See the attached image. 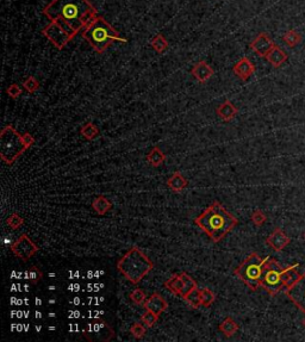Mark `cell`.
<instances>
[{"label": "cell", "mask_w": 305, "mask_h": 342, "mask_svg": "<svg viewBox=\"0 0 305 342\" xmlns=\"http://www.w3.org/2000/svg\"><path fill=\"white\" fill-rule=\"evenodd\" d=\"M42 13L56 22L74 38L98 17V11L89 0H52Z\"/></svg>", "instance_id": "obj_1"}, {"label": "cell", "mask_w": 305, "mask_h": 342, "mask_svg": "<svg viewBox=\"0 0 305 342\" xmlns=\"http://www.w3.org/2000/svg\"><path fill=\"white\" fill-rule=\"evenodd\" d=\"M194 223L217 244L239 224V220L229 214L221 203L214 202L206 208L204 213L194 219Z\"/></svg>", "instance_id": "obj_2"}, {"label": "cell", "mask_w": 305, "mask_h": 342, "mask_svg": "<svg viewBox=\"0 0 305 342\" xmlns=\"http://www.w3.org/2000/svg\"><path fill=\"white\" fill-rule=\"evenodd\" d=\"M85 41L90 43L97 53H104L116 42L126 43L128 39L120 36V32L101 16H98L89 27L81 32Z\"/></svg>", "instance_id": "obj_3"}, {"label": "cell", "mask_w": 305, "mask_h": 342, "mask_svg": "<svg viewBox=\"0 0 305 342\" xmlns=\"http://www.w3.org/2000/svg\"><path fill=\"white\" fill-rule=\"evenodd\" d=\"M152 268V261L136 246L130 248L125 255L117 262V270L134 285H137Z\"/></svg>", "instance_id": "obj_4"}, {"label": "cell", "mask_w": 305, "mask_h": 342, "mask_svg": "<svg viewBox=\"0 0 305 342\" xmlns=\"http://www.w3.org/2000/svg\"><path fill=\"white\" fill-rule=\"evenodd\" d=\"M268 256L261 258L259 254L252 253L235 268L234 274L247 285L252 291H258L261 287V276L264 272V265Z\"/></svg>", "instance_id": "obj_5"}, {"label": "cell", "mask_w": 305, "mask_h": 342, "mask_svg": "<svg viewBox=\"0 0 305 342\" xmlns=\"http://www.w3.org/2000/svg\"><path fill=\"white\" fill-rule=\"evenodd\" d=\"M27 151L22 134L12 125H6L0 134V157L6 165H13L17 159Z\"/></svg>", "instance_id": "obj_6"}, {"label": "cell", "mask_w": 305, "mask_h": 342, "mask_svg": "<svg viewBox=\"0 0 305 342\" xmlns=\"http://www.w3.org/2000/svg\"><path fill=\"white\" fill-rule=\"evenodd\" d=\"M285 272L286 267H282L275 259L268 256L261 276L262 289L272 297L278 295L285 287Z\"/></svg>", "instance_id": "obj_7"}, {"label": "cell", "mask_w": 305, "mask_h": 342, "mask_svg": "<svg viewBox=\"0 0 305 342\" xmlns=\"http://www.w3.org/2000/svg\"><path fill=\"white\" fill-rule=\"evenodd\" d=\"M42 33L44 35V37L49 39L53 43L54 47L58 48L59 50L64 49L67 47V44L72 41V37L60 24L56 23V22H50L49 24L42 30Z\"/></svg>", "instance_id": "obj_8"}, {"label": "cell", "mask_w": 305, "mask_h": 342, "mask_svg": "<svg viewBox=\"0 0 305 342\" xmlns=\"http://www.w3.org/2000/svg\"><path fill=\"white\" fill-rule=\"evenodd\" d=\"M39 250L35 242L27 234H22L18 239L11 245V251L23 261H28Z\"/></svg>", "instance_id": "obj_9"}, {"label": "cell", "mask_w": 305, "mask_h": 342, "mask_svg": "<svg viewBox=\"0 0 305 342\" xmlns=\"http://www.w3.org/2000/svg\"><path fill=\"white\" fill-rule=\"evenodd\" d=\"M285 293L290 301L305 315V271L301 273L297 280L285 290Z\"/></svg>", "instance_id": "obj_10"}, {"label": "cell", "mask_w": 305, "mask_h": 342, "mask_svg": "<svg viewBox=\"0 0 305 342\" xmlns=\"http://www.w3.org/2000/svg\"><path fill=\"white\" fill-rule=\"evenodd\" d=\"M274 47V42L272 41V38H271L266 32L259 33L249 44L250 49L255 54H258L259 56H261V58H266L267 54Z\"/></svg>", "instance_id": "obj_11"}, {"label": "cell", "mask_w": 305, "mask_h": 342, "mask_svg": "<svg viewBox=\"0 0 305 342\" xmlns=\"http://www.w3.org/2000/svg\"><path fill=\"white\" fill-rule=\"evenodd\" d=\"M290 242L291 239L280 228H275L266 239V244L276 253H280L287 245H290Z\"/></svg>", "instance_id": "obj_12"}, {"label": "cell", "mask_w": 305, "mask_h": 342, "mask_svg": "<svg viewBox=\"0 0 305 342\" xmlns=\"http://www.w3.org/2000/svg\"><path fill=\"white\" fill-rule=\"evenodd\" d=\"M233 72L237 78H240L244 81H247L255 73V66H254L252 61L247 56H244L233 67Z\"/></svg>", "instance_id": "obj_13"}, {"label": "cell", "mask_w": 305, "mask_h": 342, "mask_svg": "<svg viewBox=\"0 0 305 342\" xmlns=\"http://www.w3.org/2000/svg\"><path fill=\"white\" fill-rule=\"evenodd\" d=\"M146 310H151V311L161 315L163 311H166L168 308V303L160 293H152L151 297L146 299L145 304H143Z\"/></svg>", "instance_id": "obj_14"}, {"label": "cell", "mask_w": 305, "mask_h": 342, "mask_svg": "<svg viewBox=\"0 0 305 342\" xmlns=\"http://www.w3.org/2000/svg\"><path fill=\"white\" fill-rule=\"evenodd\" d=\"M191 73L192 75H193L194 78L199 81V83L204 84L214 74V70L211 68L208 63H206V61L202 60L199 61L198 63L194 64L193 68H192L191 70Z\"/></svg>", "instance_id": "obj_15"}, {"label": "cell", "mask_w": 305, "mask_h": 342, "mask_svg": "<svg viewBox=\"0 0 305 342\" xmlns=\"http://www.w3.org/2000/svg\"><path fill=\"white\" fill-rule=\"evenodd\" d=\"M265 59L272 64V67L279 68V67H281V64H284L285 62L287 61V54L285 53L280 47L275 44V47L267 54Z\"/></svg>", "instance_id": "obj_16"}, {"label": "cell", "mask_w": 305, "mask_h": 342, "mask_svg": "<svg viewBox=\"0 0 305 342\" xmlns=\"http://www.w3.org/2000/svg\"><path fill=\"white\" fill-rule=\"evenodd\" d=\"M216 112L218 115V117H221L224 122H229V121L234 120L236 117L239 109L230 100H225L224 103L217 107Z\"/></svg>", "instance_id": "obj_17"}, {"label": "cell", "mask_w": 305, "mask_h": 342, "mask_svg": "<svg viewBox=\"0 0 305 342\" xmlns=\"http://www.w3.org/2000/svg\"><path fill=\"white\" fill-rule=\"evenodd\" d=\"M187 185H188L187 179H186V178L178 171L174 172V173L172 174L171 177H169V179L167 180L168 188L171 191L176 192V193L185 190V188L187 187Z\"/></svg>", "instance_id": "obj_18"}, {"label": "cell", "mask_w": 305, "mask_h": 342, "mask_svg": "<svg viewBox=\"0 0 305 342\" xmlns=\"http://www.w3.org/2000/svg\"><path fill=\"white\" fill-rule=\"evenodd\" d=\"M163 286H165L168 291H171L172 293H174V295L180 297V293H182L183 287V279L182 273L172 276L168 280L165 281Z\"/></svg>", "instance_id": "obj_19"}, {"label": "cell", "mask_w": 305, "mask_h": 342, "mask_svg": "<svg viewBox=\"0 0 305 342\" xmlns=\"http://www.w3.org/2000/svg\"><path fill=\"white\" fill-rule=\"evenodd\" d=\"M111 208L112 203L105 196H98L97 198H94L92 203V209L100 216H104V215L109 213Z\"/></svg>", "instance_id": "obj_20"}, {"label": "cell", "mask_w": 305, "mask_h": 342, "mask_svg": "<svg viewBox=\"0 0 305 342\" xmlns=\"http://www.w3.org/2000/svg\"><path fill=\"white\" fill-rule=\"evenodd\" d=\"M146 159L149 162V165L152 166V167H159V166L162 165L166 161V154L161 151L159 147H154V148L147 154Z\"/></svg>", "instance_id": "obj_21"}, {"label": "cell", "mask_w": 305, "mask_h": 342, "mask_svg": "<svg viewBox=\"0 0 305 342\" xmlns=\"http://www.w3.org/2000/svg\"><path fill=\"white\" fill-rule=\"evenodd\" d=\"M219 330L225 336H233L239 330V324L231 317H227L219 324Z\"/></svg>", "instance_id": "obj_22"}, {"label": "cell", "mask_w": 305, "mask_h": 342, "mask_svg": "<svg viewBox=\"0 0 305 342\" xmlns=\"http://www.w3.org/2000/svg\"><path fill=\"white\" fill-rule=\"evenodd\" d=\"M80 134H81V136H83L84 138H86V140L92 141V140H94V138L97 137L98 135H99V129H98L97 126H95L92 122H87L86 124H85V125L81 126Z\"/></svg>", "instance_id": "obj_23"}, {"label": "cell", "mask_w": 305, "mask_h": 342, "mask_svg": "<svg viewBox=\"0 0 305 342\" xmlns=\"http://www.w3.org/2000/svg\"><path fill=\"white\" fill-rule=\"evenodd\" d=\"M151 47L156 53L162 54L168 49V41L166 39L165 36L159 33V35H156L154 38H152V41L151 42Z\"/></svg>", "instance_id": "obj_24"}, {"label": "cell", "mask_w": 305, "mask_h": 342, "mask_svg": "<svg viewBox=\"0 0 305 342\" xmlns=\"http://www.w3.org/2000/svg\"><path fill=\"white\" fill-rule=\"evenodd\" d=\"M182 276H183V287L182 293H180V297H182V298H185V297L187 296L192 290H194L196 287H198V285H197V282L194 281V279L192 278V277L188 276V274L186 272H182Z\"/></svg>", "instance_id": "obj_25"}, {"label": "cell", "mask_w": 305, "mask_h": 342, "mask_svg": "<svg viewBox=\"0 0 305 342\" xmlns=\"http://www.w3.org/2000/svg\"><path fill=\"white\" fill-rule=\"evenodd\" d=\"M282 41H284V43L286 44V46L293 48L297 46V44L301 43L302 36L301 33H298L296 30L291 29L287 31L284 36H282Z\"/></svg>", "instance_id": "obj_26"}, {"label": "cell", "mask_w": 305, "mask_h": 342, "mask_svg": "<svg viewBox=\"0 0 305 342\" xmlns=\"http://www.w3.org/2000/svg\"><path fill=\"white\" fill-rule=\"evenodd\" d=\"M186 302L191 305L192 308L194 309H198V308L202 305V297H200V289L199 287H196L194 290H192L187 296L185 297Z\"/></svg>", "instance_id": "obj_27"}, {"label": "cell", "mask_w": 305, "mask_h": 342, "mask_svg": "<svg viewBox=\"0 0 305 342\" xmlns=\"http://www.w3.org/2000/svg\"><path fill=\"white\" fill-rule=\"evenodd\" d=\"M160 316L157 313L151 311V310H146V312L141 316V322L143 324H146V327L152 328V326L156 324V322L159 321Z\"/></svg>", "instance_id": "obj_28"}, {"label": "cell", "mask_w": 305, "mask_h": 342, "mask_svg": "<svg viewBox=\"0 0 305 342\" xmlns=\"http://www.w3.org/2000/svg\"><path fill=\"white\" fill-rule=\"evenodd\" d=\"M200 297H202L203 307H210L216 301V295L209 289H200Z\"/></svg>", "instance_id": "obj_29"}, {"label": "cell", "mask_w": 305, "mask_h": 342, "mask_svg": "<svg viewBox=\"0 0 305 342\" xmlns=\"http://www.w3.org/2000/svg\"><path fill=\"white\" fill-rule=\"evenodd\" d=\"M22 86L24 87L25 91H28L29 93H35L39 89V81L35 76H29V78L25 79L23 81Z\"/></svg>", "instance_id": "obj_30"}, {"label": "cell", "mask_w": 305, "mask_h": 342, "mask_svg": "<svg viewBox=\"0 0 305 342\" xmlns=\"http://www.w3.org/2000/svg\"><path fill=\"white\" fill-rule=\"evenodd\" d=\"M6 223L11 229H13V230H17V229H19L22 227V225L24 224V219L22 218V216H19V215L17 213H13L12 215H10V217L7 218Z\"/></svg>", "instance_id": "obj_31"}, {"label": "cell", "mask_w": 305, "mask_h": 342, "mask_svg": "<svg viewBox=\"0 0 305 342\" xmlns=\"http://www.w3.org/2000/svg\"><path fill=\"white\" fill-rule=\"evenodd\" d=\"M250 219H252V222L256 225V227H262V225L266 223L267 217L261 210L256 209V210H254L253 214L250 215Z\"/></svg>", "instance_id": "obj_32"}, {"label": "cell", "mask_w": 305, "mask_h": 342, "mask_svg": "<svg viewBox=\"0 0 305 342\" xmlns=\"http://www.w3.org/2000/svg\"><path fill=\"white\" fill-rule=\"evenodd\" d=\"M130 299H131V301L134 302L135 304L143 305L145 304L146 299H147L145 291L141 290V289H135L131 293H130Z\"/></svg>", "instance_id": "obj_33"}, {"label": "cell", "mask_w": 305, "mask_h": 342, "mask_svg": "<svg viewBox=\"0 0 305 342\" xmlns=\"http://www.w3.org/2000/svg\"><path fill=\"white\" fill-rule=\"evenodd\" d=\"M42 276H43L42 271L36 266H32L29 271H28V278L30 279L32 284H37V282L41 280Z\"/></svg>", "instance_id": "obj_34"}, {"label": "cell", "mask_w": 305, "mask_h": 342, "mask_svg": "<svg viewBox=\"0 0 305 342\" xmlns=\"http://www.w3.org/2000/svg\"><path fill=\"white\" fill-rule=\"evenodd\" d=\"M130 333L136 339H141L146 335V327L142 323H140V322H136L130 328Z\"/></svg>", "instance_id": "obj_35"}, {"label": "cell", "mask_w": 305, "mask_h": 342, "mask_svg": "<svg viewBox=\"0 0 305 342\" xmlns=\"http://www.w3.org/2000/svg\"><path fill=\"white\" fill-rule=\"evenodd\" d=\"M22 89H21V86L19 85H17V84H12V85H10V86L7 87L6 89V93H7V95L10 97L11 99H17V98H19L22 95Z\"/></svg>", "instance_id": "obj_36"}, {"label": "cell", "mask_w": 305, "mask_h": 342, "mask_svg": "<svg viewBox=\"0 0 305 342\" xmlns=\"http://www.w3.org/2000/svg\"><path fill=\"white\" fill-rule=\"evenodd\" d=\"M22 137H23V142L25 147H27V149H29L30 147H32L33 143H35V137H33L31 134H29V132H24V134H22Z\"/></svg>", "instance_id": "obj_37"}, {"label": "cell", "mask_w": 305, "mask_h": 342, "mask_svg": "<svg viewBox=\"0 0 305 342\" xmlns=\"http://www.w3.org/2000/svg\"><path fill=\"white\" fill-rule=\"evenodd\" d=\"M303 326H304V328H305V317H304V319H303Z\"/></svg>", "instance_id": "obj_38"}, {"label": "cell", "mask_w": 305, "mask_h": 342, "mask_svg": "<svg viewBox=\"0 0 305 342\" xmlns=\"http://www.w3.org/2000/svg\"><path fill=\"white\" fill-rule=\"evenodd\" d=\"M303 236H304V240H305V233H304V235H303Z\"/></svg>", "instance_id": "obj_39"}]
</instances>
